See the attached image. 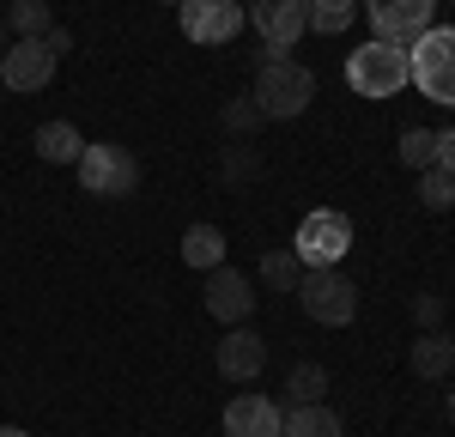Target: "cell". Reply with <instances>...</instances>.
<instances>
[{
  "mask_svg": "<svg viewBox=\"0 0 455 437\" xmlns=\"http://www.w3.org/2000/svg\"><path fill=\"white\" fill-rule=\"evenodd\" d=\"M225 128H231V134H255V128H261V104H255V98H231V104H225Z\"/></svg>",
  "mask_w": 455,
  "mask_h": 437,
  "instance_id": "24",
  "label": "cell"
},
{
  "mask_svg": "<svg viewBox=\"0 0 455 437\" xmlns=\"http://www.w3.org/2000/svg\"><path fill=\"white\" fill-rule=\"evenodd\" d=\"M437 171H450V177H455V128L437 134Z\"/></svg>",
  "mask_w": 455,
  "mask_h": 437,
  "instance_id": "27",
  "label": "cell"
},
{
  "mask_svg": "<svg viewBox=\"0 0 455 437\" xmlns=\"http://www.w3.org/2000/svg\"><path fill=\"white\" fill-rule=\"evenodd\" d=\"M267 370V340L255 334V328H225V340H219V377H231V383H255Z\"/></svg>",
  "mask_w": 455,
  "mask_h": 437,
  "instance_id": "12",
  "label": "cell"
},
{
  "mask_svg": "<svg viewBox=\"0 0 455 437\" xmlns=\"http://www.w3.org/2000/svg\"><path fill=\"white\" fill-rule=\"evenodd\" d=\"M261 280L274 291H291L298 280H304V261H298V250H267L261 255Z\"/></svg>",
  "mask_w": 455,
  "mask_h": 437,
  "instance_id": "21",
  "label": "cell"
},
{
  "mask_svg": "<svg viewBox=\"0 0 455 437\" xmlns=\"http://www.w3.org/2000/svg\"><path fill=\"white\" fill-rule=\"evenodd\" d=\"M49 0H12L6 6V31H19V36H49Z\"/></svg>",
  "mask_w": 455,
  "mask_h": 437,
  "instance_id": "19",
  "label": "cell"
},
{
  "mask_svg": "<svg viewBox=\"0 0 455 437\" xmlns=\"http://www.w3.org/2000/svg\"><path fill=\"white\" fill-rule=\"evenodd\" d=\"M347 79H352L358 98H395L401 85H413V73H407V49H401V43H364V49H352Z\"/></svg>",
  "mask_w": 455,
  "mask_h": 437,
  "instance_id": "3",
  "label": "cell"
},
{
  "mask_svg": "<svg viewBox=\"0 0 455 437\" xmlns=\"http://www.w3.org/2000/svg\"><path fill=\"white\" fill-rule=\"evenodd\" d=\"M285 432V413L280 401L267 395H237L225 407V437H280Z\"/></svg>",
  "mask_w": 455,
  "mask_h": 437,
  "instance_id": "13",
  "label": "cell"
},
{
  "mask_svg": "<svg viewBox=\"0 0 455 437\" xmlns=\"http://www.w3.org/2000/svg\"><path fill=\"white\" fill-rule=\"evenodd\" d=\"M407 73L431 104H450L455 109V31L450 25H431V31L407 49Z\"/></svg>",
  "mask_w": 455,
  "mask_h": 437,
  "instance_id": "2",
  "label": "cell"
},
{
  "mask_svg": "<svg viewBox=\"0 0 455 437\" xmlns=\"http://www.w3.org/2000/svg\"><path fill=\"white\" fill-rule=\"evenodd\" d=\"M419 201L431 207V213H450V207H455V177H450V171H437V164L419 171Z\"/></svg>",
  "mask_w": 455,
  "mask_h": 437,
  "instance_id": "23",
  "label": "cell"
},
{
  "mask_svg": "<svg viewBox=\"0 0 455 437\" xmlns=\"http://www.w3.org/2000/svg\"><path fill=\"white\" fill-rule=\"evenodd\" d=\"M401 164H407V171H431V164H437V134H431V128H407V134H401Z\"/></svg>",
  "mask_w": 455,
  "mask_h": 437,
  "instance_id": "22",
  "label": "cell"
},
{
  "mask_svg": "<svg viewBox=\"0 0 455 437\" xmlns=\"http://www.w3.org/2000/svg\"><path fill=\"white\" fill-rule=\"evenodd\" d=\"M73 171H79V182H85L92 195H134V188H140V158H134L128 146H109V140L85 146Z\"/></svg>",
  "mask_w": 455,
  "mask_h": 437,
  "instance_id": "5",
  "label": "cell"
},
{
  "mask_svg": "<svg viewBox=\"0 0 455 437\" xmlns=\"http://www.w3.org/2000/svg\"><path fill=\"white\" fill-rule=\"evenodd\" d=\"M0 437H31V432H19V425H0Z\"/></svg>",
  "mask_w": 455,
  "mask_h": 437,
  "instance_id": "29",
  "label": "cell"
},
{
  "mask_svg": "<svg viewBox=\"0 0 455 437\" xmlns=\"http://www.w3.org/2000/svg\"><path fill=\"white\" fill-rule=\"evenodd\" d=\"M450 419H455V389H450Z\"/></svg>",
  "mask_w": 455,
  "mask_h": 437,
  "instance_id": "30",
  "label": "cell"
},
{
  "mask_svg": "<svg viewBox=\"0 0 455 437\" xmlns=\"http://www.w3.org/2000/svg\"><path fill=\"white\" fill-rule=\"evenodd\" d=\"M431 6H437V0H371L377 43H401V49H413V43L431 31Z\"/></svg>",
  "mask_w": 455,
  "mask_h": 437,
  "instance_id": "8",
  "label": "cell"
},
{
  "mask_svg": "<svg viewBox=\"0 0 455 437\" xmlns=\"http://www.w3.org/2000/svg\"><path fill=\"white\" fill-rule=\"evenodd\" d=\"M255 104H261V115L267 122H291V115H304L315 98V73L304 68V61H291V55H280V61H261V73H255V91H249Z\"/></svg>",
  "mask_w": 455,
  "mask_h": 437,
  "instance_id": "1",
  "label": "cell"
},
{
  "mask_svg": "<svg viewBox=\"0 0 455 437\" xmlns=\"http://www.w3.org/2000/svg\"><path fill=\"white\" fill-rule=\"evenodd\" d=\"M36 152H43L49 164H79L85 140H79V128H73V122H43V128H36Z\"/></svg>",
  "mask_w": 455,
  "mask_h": 437,
  "instance_id": "17",
  "label": "cell"
},
{
  "mask_svg": "<svg viewBox=\"0 0 455 437\" xmlns=\"http://www.w3.org/2000/svg\"><path fill=\"white\" fill-rule=\"evenodd\" d=\"M171 6H176V0H171Z\"/></svg>",
  "mask_w": 455,
  "mask_h": 437,
  "instance_id": "32",
  "label": "cell"
},
{
  "mask_svg": "<svg viewBox=\"0 0 455 437\" xmlns=\"http://www.w3.org/2000/svg\"><path fill=\"white\" fill-rule=\"evenodd\" d=\"M188 43H231L243 31V0H176Z\"/></svg>",
  "mask_w": 455,
  "mask_h": 437,
  "instance_id": "7",
  "label": "cell"
},
{
  "mask_svg": "<svg viewBox=\"0 0 455 437\" xmlns=\"http://www.w3.org/2000/svg\"><path fill=\"white\" fill-rule=\"evenodd\" d=\"M182 261L201 267V274H212V267L225 261V231H219V225H188V231H182Z\"/></svg>",
  "mask_w": 455,
  "mask_h": 437,
  "instance_id": "16",
  "label": "cell"
},
{
  "mask_svg": "<svg viewBox=\"0 0 455 437\" xmlns=\"http://www.w3.org/2000/svg\"><path fill=\"white\" fill-rule=\"evenodd\" d=\"M255 177H261V164H255L249 152H231V158H225V182H255Z\"/></svg>",
  "mask_w": 455,
  "mask_h": 437,
  "instance_id": "25",
  "label": "cell"
},
{
  "mask_svg": "<svg viewBox=\"0 0 455 437\" xmlns=\"http://www.w3.org/2000/svg\"><path fill=\"white\" fill-rule=\"evenodd\" d=\"M413 370H419L425 383H437V377L455 370V340L443 334V328H425L419 340H413Z\"/></svg>",
  "mask_w": 455,
  "mask_h": 437,
  "instance_id": "14",
  "label": "cell"
},
{
  "mask_svg": "<svg viewBox=\"0 0 455 437\" xmlns=\"http://www.w3.org/2000/svg\"><path fill=\"white\" fill-rule=\"evenodd\" d=\"M298 261L304 267H340L352 250V218L347 213H334V207H315L304 225H298Z\"/></svg>",
  "mask_w": 455,
  "mask_h": 437,
  "instance_id": "6",
  "label": "cell"
},
{
  "mask_svg": "<svg viewBox=\"0 0 455 437\" xmlns=\"http://www.w3.org/2000/svg\"><path fill=\"white\" fill-rule=\"evenodd\" d=\"M413 316H419V328H437V322H443V298H419Z\"/></svg>",
  "mask_w": 455,
  "mask_h": 437,
  "instance_id": "26",
  "label": "cell"
},
{
  "mask_svg": "<svg viewBox=\"0 0 455 437\" xmlns=\"http://www.w3.org/2000/svg\"><path fill=\"white\" fill-rule=\"evenodd\" d=\"M280 437H347V425H340V413H334L328 401H310V407H291V413H285Z\"/></svg>",
  "mask_w": 455,
  "mask_h": 437,
  "instance_id": "15",
  "label": "cell"
},
{
  "mask_svg": "<svg viewBox=\"0 0 455 437\" xmlns=\"http://www.w3.org/2000/svg\"><path fill=\"white\" fill-rule=\"evenodd\" d=\"M0 31H6V19H0Z\"/></svg>",
  "mask_w": 455,
  "mask_h": 437,
  "instance_id": "31",
  "label": "cell"
},
{
  "mask_svg": "<svg viewBox=\"0 0 455 437\" xmlns=\"http://www.w3.org/2000/svg\"><path fill=\"white\" fill-rule=\"evenodd\" d=\"M304 19H310V31L340 36L352 25V0H304Z\"/></svg>",
  "mask_w": 455,
  "mask_h": 437,
  "instance_id": "20",
  "label": "cell"
},
{
  "mask_svg": "<svg viewBox=\"0 0 455 437\" xmlns=\"http://www.w3.org/2000/svg\"><path fill=\"white\" fill-rule=\"evenodd\" d=\"M249 310H255V280H249L243 267H225V261H219L207 274V316H219L225 328H237Z\"/></svg>",
  "mask_w": 455,
  "mask_h": 437,
  "instance_id": "10",
  "label": "cell"
},
{
  "mask_svg": "<svg viewBox=\"0 0 455 437\" xmlns=\"http://www.w3.org/2000/svg\"><path fill=\"white\" fill-rule=\"evenodd\" d=\"M328 395V364H291L285 377V407H310Z\"/></svg>",
  "mask_w": 455,
  "mask_h": 437,
  "instance_id": "18",
  "label": "cell"
},
{
  "mask_svg": "<svg viewBox=\"0 0 455 437\" xmlns=\"http://www.w3.org/2000/svg\"><path fill=\"white\" fill-rule=\"evenodd\" d=\"M43 43H49V55H68V49H73V36L61 31V25H49V36H43Z\"/></svg>",
  "mask_w": 455,
  "mask_h": 437,
  "instance_id": "28",
  "label": "cell"
},
{
  "mask_svg": "<svg viewBox=\"0 0 455 437\" xmlns=\"http://www.w3.org/2000/svg\"><path fill=\"white\" fill-rule=\"evenodd\" d=\"M298 298H304V316H315L322 328H347L358 316V286L340 267H310L298 280Z\"/></svg>",
  "mask_w": 455,
  "mask_h": 437,
  "instance_id": "4",
  "label": "cell"
},
{
  "mask_svg": "<svg viewBox=\"0 0 455 437\" xmlns=\"http://www.w3.org/2000/svg\"><path fill=\"white\" fill-rule=\"evenodd\" d=\"M0 79H6L12 91H43V85L55 79V55H49V43H43V36H19V43L0 55Z\"/></svg>",
  "mask_w": 455,
  "mask_h": 437,
  "instance_id": "11",
  "label": "cell"
},
{
  "mask_svg": "<svg viewBox=\"0 0 455 437\" xmlns=\"http://www.w3.org/2000/svg\"><path fill=\"white\" fill-rule=\"evenodd\" d=\"M249 25L261 31L267 49H280V55H291V49H298V36L310 31L304 0H249Z\"/></svg>",
  "mask_w": 455,
  "mask_h": 437,
  "instance_id": "9",
  "label": "cell"
}]
</instances>
